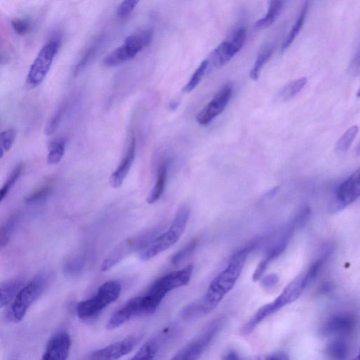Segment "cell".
Returning <instances> with one entry per match:
<instances>
[{"label":"cell","instance_id":"obj_1","mask_svg":"<svg viewBox=\"0 0 360 360\" xmlns=\"http://www.w3.org/2000/svg\"><path fill=\"white\" fill-rule=\"evenodd\" d=\"M258 243V241H253L237 251L231 258L228 267L213 280L204 297L194 303L200 318L215 309L224 296L235 287L242 273L247 257Z\"/></svg>","mask_w":360,"mask_h":360},{"label":"cell","instance_id":"obj_2","mask_svg":"<svg viewBox=\"0 0 360 360\" xmlns=\"http://www.w3.org/2000/svg\"><path fill=\"white\" fill-rule=\"evenodd\" d=\"M51 275L40 273L18 292L6 312V319L11 323H19L26 316L29 308L48 287Z\"/></svg>","mask_w":360,"mask_h":360},{"label":"cell","instance_id":"obj_3","mask_svg":"<svg viewBox=\"0 0 360 360\" xmlns=\"http://www.w3.org/2000/svg\"><path fill=\"white\" fill-rule=\"evenodd\" d=\"M190 213L188 206L184 205L180 207L168 231L150 243L141 253V260L148 261L176 244L186 230Z\"/></svg>","mask_w":360,"mask_h":360},{"label":"cell","instance_id":"obj_4","mask_svg":"<svg viewBox=\"0 0 360 360\" xmlns=\"http://www.w3.org/2000/svg\"><path fill=\"white\" fill-rule=\"evenodd\" d=\"M163 299L147 292L145 295L130 299L116 312L107 324V330H114L130 320L152 314L156 312Z\"/></svg>","mask_w":360,"mask_h":360},{"label":"cell","instance_id":"obj_5","mask_svg":"<svg viewBox=\"0 0 360 360\" xmlns=\"http://www.w3.org/2000/svg\"><path fill=\"white\" fill-rule=\"evenodd\" d=\"M121 290V285L117 281L105 283L93 297L78 304V317L82 320H88L98 316L104 309L119 298Z\"/></svg>","mask_w":360,"mask_h":360},{"label":"cell","instance_id":"obj_6","mask_svg":"<svg viewBox=\"0 0 360 360\" xmlns=\"http://www.w3.org/2000/svg\"><path fill=\"white\" fill-rule=\"evenodd\" d=\"M153 36L154 32L152 29L143 30L128 36L122 46L107 56L103 61L104 65L114 67L134 58L150 44Z\"/></svg>","mask_w":360,"mask_h":360},{"label":"cell","instance_id":"obj_7","mask_svg":"<svg viewBox=\"0 0 360 360\" xmlns=\"http://www.w3.org/2000/svg\"><path fill=\"white\" fill-rule=\"evenodd\" d=\"M60 45L61 36L59 33H56L44 45L29 70L26 79L29 87H38L47 77Z\"/></svg>","mask_w":360,"mask_h":360},{"label":"cell","instance_id":"obj_8","mask_svg":"<svg viewBox=\"0 0 360 360\" xmlns=\"http://www.w3.org/2000/svg\"><path fill=\"white\" fill-rule=\"evenodd\" d=\"M161 228H153L122 242L109 255L102 265V271L107 272L127 255L145 250L156 238Z\"/></svg>","mask_w":360,"mask_h":360},{"label":"cell","instance_id":"obj_9","mask_svg":"<svg viewBox=\"0 0 360 360\" xmlns=\"http://www.w3.org/2000/svg\"><path fill=\"white\" fill-rule=\"evenodd\" d=\"M247 37L246 30L241 28L235 31L227 39L221 42L211 53L208 66L221 69L229 63L242 50Z\"/></svg>","mask_w":360,"mask_h":360},{"label":"cell","instance_id":"obj_10","mask_svg":"<svg viewBox=\"0 0 360 360\" xmlns=\"http://www.w3.org/2000/svg\"><path fill=\"white\" fill-rule=\"evenodd\" d=\"M223 321L222 318L213 321L198 336L177 352L172 359L192 360L199 359L220 330Z\"/></svg>","mask_w":360,"mask_h":360},{"label":"cell","instance_id":"obj_11","mask_svg":"<svg viewBox=\"0 0 360 360\" xmlns=\"http://www.w3.org/2000/svg\"><path fill=\"white\" fill-rule=\"evenodd\" d=\"M360 171L354 172L336 190L331 200L329 211L336 213L358 199L360 195Z\"/></svg>","mask_w":360,"mask_h":360},{"label":"cell","instance_id":"obj_12","mask_svg":"<svg viewBox=\"0 0 360 360\" xmlns=\"http://www.w3.org/2000/svg\"><path fill=\"white\" fill-rule=\"evenodd\" d=\"M193 265L179 270L156 280L148 290V292L156 295L163 299L171 291L188 285L193 273Z\"/></svg>","mask_w":360,"mask_h":360},{"label":"cell","instance_id":"obj_13","mask_svg":"<svg viewBox=\"0 0 360 360\" xmlns=\"http://www.w3.org/2000/svg\"><path fill=\"white\" fill-rule=\"evenodd\" d=\"M233 89V86L231 83L222 87L212 101L197 115V122L202 126L210 123L227 107L232 96Z\"/></svg>","mask_w":360,"mask_h":360},{"label":"cell","instance_id":"obj_14","mask_svg":"<svg viewBox=\"0 0 360 360\" xmlns=\"http://www.w3.org/2000/svg\"><path fill=\"white\" fill-rule=\"evenodd\" d=\"M140 336H132L90 354L88 359L94 360L118 359L129 354L140 342Z\"/></svg>","mask_w":360,"mask_h":360},{"label":"cell","instance_id":"obj_15","mask_svg":"<svg viewBox=\"0 0 360 360\" xmlns=\"http://www.w3.org/2000/svg\"><path fill=\"white\" fill-rule=\"evenodd\" d=\"M71 347V339L66 332L55 334L49 341L42 356L43 360H65Z\"/></svg>","mask_w":360,"mask_h":360},{"label":"cell","instance_id":"obj_16","mask_svg":"<svg viewBox=\"0 0 360 360\" xmlns=\"http://www.w3.org/2000/svg\"><path fill=\"white\" fill-rule=\"evenodd\" d=\"M355 321L352 315L341 313L333 315L322 327L321 333L325 336L349 335L354 331Z\"/></svg>","mask_w":360,"mask_h":360},{"label":"cell","instance_id":"obj_17","mask_svg":"<svg viewBox=\"0 0 360 360\" xmlns=\"http://www.w3.org/2000/svg\"><path fill=\"white\" fill-rule=\"evenodd\" d=\"M136 153V140H131L127 152L122 159L117 169L113 172L109 179V184L114 189H118L123 185L135 158Z\"/></svg>","mask_w":360,"mask_h":360},{"label":"cell","instance_id":"obj_18","mask_svg":"<svg viewBox=\"0 0 360 360\" xmlns=\"http://www.w3.org/2000/svg\"><path fill=\"white\" fill-rule=\"evenodd\" d=\"M303 280V276L296 278L285 289L277 299L273 302L276 312L299 298L305 289Z\"/></svg>","mask_w":360,"mask_h":360},{"label":"cell","instance_id":"obj_19","mask_svg":"<svg viewBox=\"0 0 360 360\" xmlns=\"http://www.w3.org/2000/svg\"><path fill=\"white\" fill-rule=\"evenodd\" d=\"M170 332L165 330L161 334L152 339L145 344H144L140 350L134 354L132 359H152L160 350L161 345L163 344L168 334Z\"/></svg>","mask_w":360,"mask_h":360},{"label":"cell","instance_id":"obj_20","mask_svg":"<svg viewBox=\"0 0 360 360\" xmlns=\"http://www.w3.org/2000/svg\"><path fill=\"white\" fill-rule=\"evenodd\" d=\"M24 286V280L19 278L0 282V309L10 304Z\"/></svg>","mask_w":360,"mask_h":360},{"label":"cell","instance_id":"obj_21","mask_svg":"<svg viewBox=\"0 0 360 360\" xmlns=\"http://www.w3.org/2000/svg\"><path fill=\"white\" fill-rule=\"evenodd\" d=\"M286 0H270L267 15L255 22V28L262 30L273 25L281 15Z\"/></svg>","mask_w":360,"mask_h":360},{"label":"cell","instance_id":"obj_22","mask_svg":"<svg viewBox=\"0 0 360 360\" xmlns=\"http://www.w3.org/2000/svg\"><path fill=\"white\" fill-rule=\"evenodd\" d=\"M167 177L168 165L163 163L158 169L156 185L147 197V201L149 204L156 203L162 197L166 186Z\"/></svg>","mask_w":360,"mask_h":360},{"label":"cell","instance_id":"obj_23","mask_svg":"<svg viewBox=\"0 0 360 360\" xmlns=\"http://www.w3.org/2000/svg\"><path fill=\"white\" fill-rule=\"evenodd\" d=\"M274 49L271 44L265 43L262 45L250 73V78L253 80H257L259 78L262 69L270 58L272 57Z\"/></svg>","mask_w":360,"mask_h":360},{"label":"cell","instance_id":"obj_24","mask_svg":"<svg viewBox=\"0 0 360 360\" xmlns=\"http://www.w3.org/2000/svg\"><path fill=\"white\" fill-rule=\"evenodd\" d=\"M308 6H309L308 2L307 1L303 6V9L300 13V15H299L296 24L293 26L289 35L287 36L284 44H282V52H285L291 46V44L294 42V41L295 40V39L299 34L300 31L301 30L302 27L305 22V18H306V15H307V10H308Z\"/></svg>","mask_w":360,"mask_h":360},{"label":"cell","instance_id":"obj_25","mask_svg":"<svg viewBox=\"0 0 360 360\" xmlns=\"http://www.w3.org/2000/svg\"><path fill=\"white\" fill-rule=\"evenodd\" d=\"M326 352L333 359H345L349 353L348 343L341 338L336 339L327 345Z\"/></svg>","mask_w":360,"mask_h":360},{"label":"cell","instance_id":"obj_26","mask_svg":"<svg viewBox=\"0 0 360 360\" xmlns=\"http://www.w3.org/2000/svg\"><path fill=\"white\" fill-rule=\"evenodd\" d=\"M307 80L306 78H301L291 82L285 86L280 93L282 101H288L299 93L305 86Z\"/></svg>","mask_w":360,"mask_h":360},{"label":"cell","instance_id":"obj_27","mask_svg":"<svg viewBox=\"0 0 360 360\" xmlns=\"http://www.w3.org/2000/svg\"><path fill=\"white\" fill-rule=\"evenodd\" d=\"M66 148V142L58 140L52 142L48 147V162L50 165L58 164L62 159Z\"/></svg>","mask_w":360,"mask_h":360},{"label":"cell","instance_id":"obj_28","mask_svg":"<svg viewBox=\"0 0 360 360\" xmlns=\"http://www.w3.org/2000/svg\"><path fill=\"white\" fill-rule=\"evenodd\" d=\"M359 132L357 125H354L345 131L336 145L337 152L343 153L347 152L352 146Z\"/></svg>","mask_w":360,"mask_h":360},{"label":"cell","instance_id":"obj_29","mask_svg":"<svg viewBox=\"0 0 360 360\" xmlns=\"http://www.w3.org/2000/svg\"><path fill=\"white\" fill-rule=\"evenodd\" d=\"M17 216L13 215L0 228V249L5 248L9 243L17 226Z\"/></svg>","mask_w":360,"mask_h":360},{"label":"cell","instance_id":"obj_30","mask_svg":"<svg viewBox=\"0 0 360 360\" xmlns=\"http://www.w3.org/2000/svg\"><path fill=\"white\" fill-rule=\"evenodd\" d=\"M331 251H327L324 255L314 262L310 267L308 271L303 276V285L306 288L315 278H317L320 273V270L330 257Z\"/></svg>","mask_w":360,"mask_h":360},{"label":"cell","instance_id":"obj_31","mask_svg":"<svg viewBox=\"0 0 360 360\" xmlns=\"http://www.w3.org/2000/svg\"><path fill=\"white\" fill-rule=\"evenodd\" d=\"M208 67V60H204L200 64L199 68L196 70L192 77L191 78L189 82L184 88V92L186 93H190L193 91V90L199 85L203 79L204 76L206 75Z\"/></svg>","mask_w":360,"mask_h":360},{"label":"cell","instance_id":"obj_32","mask_svg":"<svg viewBox=\"0 0 360 360\" xmlns=\"http://www.w3.org/2000/svg\"><path fill=\"white\" fill-rule=\"evenodd\" d=\"M23 166L21 165L17 166L9 176L3 186L0 188V203L5 199L11 189L18 181V179L21 174Z\"/></svg>","mask_w":360,"mask_h":360},{"label":"cell","instance_id":"obj_33","mask_svg":"<svg viewBox=\"0 0 360 360\" xmlns=\"http://www.w3.org/2000/svg\"><path fill=\"white\" fill-rule=\"evenodd\" d=\"M103 38L99 37L95 42L90 45V47L84 54L82 58L75 68V73L80 71L84 66H86L89 62H91L94 56L96 55L98 51L100 49L102 42Z\"/></svg>","mask_w":360,"mask_h":360},{"label":"cell","instance_id":"obj_34","mask_svg":"<svg viewBox=\"0 0 360 360\" xmlns=\"http://www.w3.org/2000/svg\"><path fill=\"white\" fill-rule=\"evenodd\" d=\"M65 111L66 105L62 106L48 123L44 129V133L46 134L48 136H51V135L57 131L62 122Z\"/></svg>","mask_w":360,"mask_h":360},{"label":"cell","instance_id":"obj_35","mask_svg":"<svg viewBox=\"0 0 360 360\" xmlns=\"http://www.w3.org/2000/svg\"><path fill=\"white\" fill-rule=\"evenodd\" d=\"M198 240H193L190 244L186 246L183 249L178 251L172 258V263L177 265L181 263L190 253H192L197 246Z\"/></svg>","mask_w":360,"mask_h":360},{"label":"cell","instance_id":"obj_36","mask_svg":"<svg viewBox=\"0 0 360 360\" xmlns=\"http://www.w3.org/2000/svg\"><path fill=\"white\" fill-rule=\"evenodd\" d=\"M15 138L16 132L14 129H8L0 133V146L6 152L12 149Z\"/></svg>","mask_w":360,"mask_h":360},{"label":"cell","instance_id":"obj_37","mask_svg":"<svg viewBox=\"0 0 360 360\" xmlns=\"http://www.w3.org/2000/svg\"><path fill=\"white\" fill-rule=\"evenodd\" d=\"M84 261L81 257H76L71 259L65 265V271L71 276H76L80 274L83 269Z\"/></svg>","mask_w":360,"mask_h":360},{"label":"cell","instance_id":"obj_38","mask_svg":"<svg viewBox=\"0 0 360 360\" xmlns=\"http://www.w3.org/2000/svg\"><path fill=\"white\" fill-rule=\"evenodd\" d=\"M140 1L141 0H123L118 9V17L121 19L127 17Z\"/></svg>","mask_w":360,"mask_h":360},{"label":"cell","instance_id":"obj_39","mask_svg":"<svg viewBox=\"0 0 360 360\" xmlns=\"http://www.w3.org/2000/svg\"><path fill=\"white\" fill-rule=\"evenodd\" d=\"M311 215L310 208L306 206L303 208L299 213L292 220L296 229L303 228L307 224Z\"/></svg>","mask_w":360,"mask_h":360},{"label":"cell","instance_id":"obj_40","mask_svg":"<svg viewBox=\"0 0 360 360\" xmlns=\"http://www.w3.org/2000/svg\"><path fill=\"white\" fill-rule=\"evenodd\" d=\"M12 25L16 33L19 35L28 34L31 28L30 21L26 19H15L12 21Z\"/></svg>","mask_w":360,"mask_h":360},{"label":"cell","instance_id":"obj_41","mask_svg":"<svg viewBox=\"0 0 360 360\" xmlns=\"http://www.w3.org/2000/svg\"><path fill=\"white\" fill-rule=\"evenodd\" d=\"M51 192V188L46 186L44 187L37 191H35L34 193L30 195L29 197H27L26 199L27 203H35L39 201H41L45 198H46L48 196L50 195Z\"/></svg>","mask_w":360,"mask_h":360},{"label":"cell","instance_id":"obj_42","mask_svg":"<svg viewBox=\"0 0 360 360\" xmlns=\"http://www.w3.org/2000/svg\"><path fill=\"white\" fill-rule=\"evenodd\" d=\"M270 262L272 261L270 260L269 258L265 256V258H263L258 264L255 269V271L253 276V280L255 282H258L261 278Z\"/></svg>","mask_w":360,"mask_h":360},{"label":"cell","instance_id":"obj_43","mask_svg":"<svg viewBox=\"0 0 360 360\" xmlns=\"http://www.w3.org/2000/svg\"><path fill=\"white\" fill-rule=\"evenodd\" d=\"M279 283V277L276 274H272L266 276L261 282L262 287L265 289H271L275 287Z\"/></svg>","mask_w":360,"mask_h":360},{"label":"cell","instance_id":"obj_44","mask_svg":"<svg viewBox=\"0 0 360 360\" xmlns=\"http://www.w3.org/2000/svg\"><path fill=\"white\" fill-rule=\"evenodd\" d=\"M350 71L352 74H358L359 70V54L357 53L355 57L354 58L351 65H350Z\"/></svg>","mask_w":360,"mask_h":360},{"label":"cell","instance_id":"obj_45","mask_svg":"<svg viewBox=\"0 0 360 360\" xmlns=\"http://www.w3.org/2000/svg\"><path fill=\"white\" fill-rule=\"evenodd\" d=\"M288 355L283 352H277L269 354V357H267V359H279V360H287L289 359Z\"/></svg>","mask_w":360,"mask_h":360},{"label":"cell","instance_id":"obj_46","mask_svg":"<svg viewBox=\"0 0 360 360\" xmlns=\"http://www.w3.org/2000/svg\"><path fill=\"white\" fill-rule=\"evenodd\" d=\"M224 359H240L238 354L235 351H230L228 353L226 354V356L224 357Z\"/></svg>","mask_w":360,"mask_h":360}]
</instances>
